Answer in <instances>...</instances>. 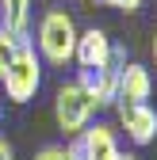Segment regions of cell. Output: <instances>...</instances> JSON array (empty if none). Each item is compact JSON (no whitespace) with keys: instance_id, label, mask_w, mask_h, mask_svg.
<instances>
[{"instance_id":"1","label":"cell","mask_w":157,"mask_h":160,"mask_svg":"<svg viewBox=\"0 0 157 160\" xmlns=\"http://www.w3.org/2000/svg\"><path fill=\"white\" fill-rule=\"evenodd\" d=\"M0 84H4V95L12 103H31L38 95V88H42V61H38L31 38H23V42L15 46L4 76H0Z\"/></svg>"},{"instance_id":"2","label":"cell","mask_w":157,"mask_h":160,"mask_svg":"<svg viewBox=\"0 0 157 160\" xmlns=\"http://www.w3.org/2000/svg\"><path fill=\"white\" fill-rule=\"evenodd\" d=\"M38 61H50V65H65L73 61V50H77V23L65 8H50L38 23Z\"/></svg>"},{"instance_id":"3","label":"cell","mask_w":157,"mask_h":160,"mask_svg":"<svg viewBox=\"0 0 157 160\" xmlns=\"http://www.w3.org/2000/svg\"><path fill=\"white\" fill-rule=\"evenodd\" d=\"M96 99L77 84V80H69V84H62L57 88V95H54V118H57V130L62 133H69V137H77L88 122H92V114H96Z\"/></svg>"},{"instance_id":"4","label":"cell","mask_w":157,"mask_h":160,"mask_svg":"<svg viewBox=\"0 0 157 160\" xmlns=\"http://www.w3.org/2000/svg\"><path fill=\"white\" fill-rule=\"evenodd\" d=\"M73 61L81 69H111V38H107V31H100V27L77 31Z\"/></svg>"},{"instance_id":"5","label":"cell","mask_w":157,"mask_h":160,"mask_svg":"<svg viewBox=\"0 0 157 160\" xmlns=\"http://www.w3.org/2000/svg\"><path fill=\"white\" fill-rule=\"evenodd\" d=\"M119 126L134 145H149L157 137V111L149 103H119Z\"/></svg>"},{"instance_id":"6","label":"cell","mask_w":157,"mask_h":160,"mask_svg":"<svg viewBox=\"0 0 157 160\" xmlns=\"http://www.w3.org/2000/svg\"><path fill=\"white\" fill-rule=\"evenodd\" d=\"M77 145H81V156L84 160H119V137H115V130L111 126H104V122H88L81 133H77Z\"/></svg>"},{"instance_id":"7","label":"cell","mask_w":157,"mask_h":160,"mask_svg":"<svg viewBox=\"0 0 157 160\" xmlns=\"http://www.w3.org/2000/svg\"><path fill=\"white\" fill-rule=\"evenodd\" d=\"M77 84H81L100 107L119 103V69H81L77 72Z\"/></svg>"},{"instance_id":"8","label":"cell","mask_w":157,"mask_h":160,"mask_svg":"<svg viewBox=\"0 0 157 160\" xmlns=\"http://www.w3.org/2000/svg\"><path fill=\"white\" fill-rule=\"evenodd\" d=\"M153 95V76L146 65L130 61L119 69V103H149Z\"/></svg>"},{"instance_id":"9","label":"cell","mask_w":157,"mask_h":160,"mask_svg":"<svg viewBox=\"0 0 157 160\" xmlns=\"http://www.w3.org/2000/svg\"><path fill=\"white\" fill-rule=\"evenodd\" d=\"M31 23V0H0V27L15 38H27Z\"/></svg>"},{"instance_id":"10","label":"cell","mask_w":157,"mask_h":160,"mask_svg":"<svg viewBox=\"0 0 157 160\" xmlns=\"http://www.w3.org/2000/svg\"><path fill=\"white\" fill-rule=\"evenodd\" d=\"M19 42H23V38H15V34H8L0 27V76H4V69H8V61H12V53H15Z\"/></svg>"},{"instance_id":"11","label":"cell","mask_w":157,"mask_h":160,"mask_svg":"<svg viewBox=\"0 0 157 160\" xmlns=\"http://www.w3.org/2000/svg\"><path fill=\"white\" fill-rule=\"evenodd\" d=\"M96 4H107V8H119V12H138L142 0H96Z\"/></svg>"},{"instance_id":"12","label":"cell","mask_w":157,"mask_h":160,"mask_svg":"<svg viewBox=\"0 0 157 160\" xmlns=\"http://www.w3.org/2000/svg\"><path fill=\"white\" fill-rule=\"evenodd\" d=\"M35 160H69V156H65V149H62V145H46Z\"/></svg>"},{"instance_id":"13","label":"cell","mask_w":157,"mask_h":160,"mask_svg":"<svg viewBox=\"0 0 157 160\" xmlns=\"http://www.w3.org/2000/svg\"><path fill=\"white\" fill-rule=\"evenodd\" d=\"M65 156H69V160H84V156H81V145H77V137H73V145H65Z\"/></svg>"},{"instance_id":"14","label":"cell","mask_w":157,"mask_h":160,"mask_svg":"<svg viewBox=\"0 0 157 160\" xmlns=\"http://www.w3.org/2000/svg\"><path fill=\"white\" fill-rule=\"evenodd\" d=\"M0 160H15V152H12V145L0 137Z\"/></svg>"},{"instance_id":"15","label":"cell","mask_w":157,"mask_h":160,"mask_svg":"<svg viewBox=\"0 0 157 160\" xmlns=\"http://www.w3.org/2000/svg\"><path fill=\"white\" fill-rule=\"evenodd\" d=\"M119 160H138V156H134V152H119Z\"/></svg>"},{"instance_id":"16","label":"cell","mask_w":157,"mask_h":160,"mask_svg":"<svg viewBox=\"0 0 157 160\" xmlns=\"http://www.w3.org/2000/svg\"><path fill=\"white\" fill-rule=\"evenodd\" d=\"M153 61H157V31H153Z\"/></svg>"},{"instance_id":"17","label":"cell","mask_w":157,"mask_h":160,"mask_svg":"<svg viewBox=\"0 0 157 160\" xmlns=\"http://www.w3.org/2000/svg\"><path fill=\"white\" fill-rule=\"evenodd\" d=\"M0 114H4V111H0Z\"/></svg>"}]
</instances>
